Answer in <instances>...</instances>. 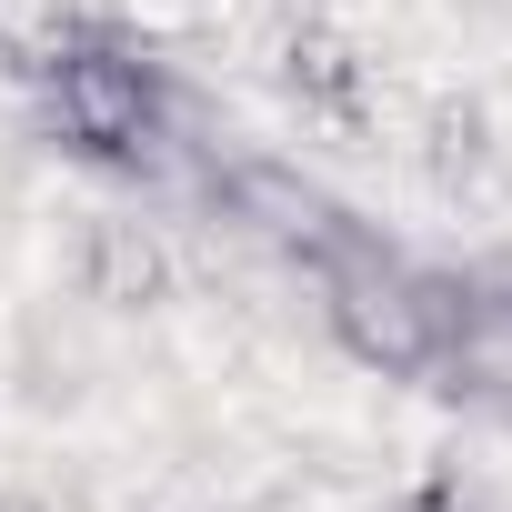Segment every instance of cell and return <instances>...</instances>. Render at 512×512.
<instances>
[{"instance_id":"7a4b0ae2","label":"cell","mask_w":512,"mask_h":512,"mask_svg":"<svg viewBox=\"0 0 512 512\" xmlns=\"http://www.w3.org/2000/svg\"><path fill=\"white\" fill-rule=\"evenodd\" d=\"M41 101H51V131L91 161H141L161 141V71L121 41H71L41 71Z\"/></svg>"},{"instance_id":"3957f363","label":"cell","mask_w":512,"mask_h":512,"mask_svg":"<svg viewBox=\"0 0 512 512\" xmlns=\"http://www.w3.org/2000/svg\"><path fill=\"white\" fill-rule=\"evenodd\" d=\"M81 302L101 312H161L171 302V241L131 211H91L81 221Z\"/></svg>"},{"instance_id":"ba28073f","label":"cell","mask_w":512,"mask_h":512,"mask_svg":"<svg viewBox=\"0 0 512 512\" xmlns=\"http://www.w3.org/2000/svg\"><path fill=\"white\" fill-rule=\"evenodd\" d=\"M101 11L141 41V51H171V41H201L221 0H101Z\"/></svg>"},{"instance_id":"52a82bcc","label":"cell","mask_w":512,"mask_h":512,"mask_svg":"<svg viewBox=\"0 0 512 512\" xmlns=\"http://www.w3.org/2000/svg\"><path fill=\"white\" fill-rule=\"evenodd\" d=\"M81 41V21H71V0H0V71H21V81H41L61 51Z\"/></svg>"},{"instance_id":"277c9868","label":"cell","mask_w":512,"mask_h":512,"mask_svg":"<svg viewBox=\"0 0 512 512\" xmlns=\"http://www.w3.org/2000/svg\"><path fill=\"white\" fill-rule=\"evenodd\" d=\"M231 211H241V221H262L272 241H292L312 272L352 241V231H342V211H332L302 171H282V161H241V171H231Z\"/></svg>"},{"instance_id":"30bf717a","label":"cell","mask_w":512,"mask_h":512,"mask_svg":"<svg viewBox=\"0 0 512 512\" xmlns=\"http://www.w3.org/2000/svg\"><path fill=\"white\" fill-rule=\"evenodd\" d=\"M392 512H472V502H462V492H452V482H412V492H402V502H392Z\"/></svg>"},{"instance_id":"6da1fadb","label":"cell","mask_w":512,"mask_h":512,"mask_svg":"<svg viewBox=\"0 0 512 512\" xmlns=\"http://www.w3.org/2000/svg\"><path fill=\"white\" fill-rule=\"evenodd\" d=\"M452 312H462V282L412 272V262H382V251H362V241H342L332 262H322V322H332V342H342L362 372H382V382L432 372Z\"/></svg>"},{"instance_id":"5b68a950","label":"cell","mask_w":512,"mask_h":512,"mask_svg":"<svg viewBox=\"0 0 512 512\" xmlns=\"http://www.w3.org/2000/svg\"><path fill=\"white\" fill-rule=\"evenodd\" d=\"M282 81H292L312 111L362 121V51H352L332 21H292V41H282Z\"/></svg>"},{"instance_id":"9c48e42d","label":"cell","mask_w":512,"mask_h":512,"mask_svg":"<svg viewBox=\"0 0 512 512\" xmlns=\"http://www.w3.org/2000/svg\"><path fill=\"white\" fill-rule=\"evenodd\" d=\"M432 171H442V181L482 171V101H442V111H432Z\"/></svg>"},{"instance_id":"8992f818","label":"cell","mask_w":512,"mask_h":512,"mask_svg":"<svg viewBox=\"0 0 512 512\" xmlns=\"http://www.w3.org/2000/svg\"><path fill=\"white\" fill-rule=\"evenodd\" d=\"M442 362L472 382V392H512V302L502 292H462L452 332H442Z\"/></svg>"},{"instance_id":"8fae6325","label":"cell","mask_w":512,"mask_h":512,"mask_svg":"<svg viewBox=\"0 0 512 512\" xmlns=\"http://www.w3.org/2000/svg\"><path fill=\"white\" fill-rule=\"evenodd\" d=\"M0 512H51V502L41 492H0Z\"/></svg>"}]
</instances>
